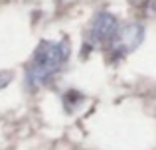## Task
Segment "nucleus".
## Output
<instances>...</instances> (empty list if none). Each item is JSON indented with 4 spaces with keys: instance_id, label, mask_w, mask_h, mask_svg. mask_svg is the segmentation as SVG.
Returning <instances> with one entry per match:
<instances>
[{
    "instance_id": "obj_1",
    "label": "nucleus",
    "mask_w": 156,
    "mask_h": 150,
    "mask_svg": "<svg viewBox=\"0 0 156 150\" xmlns=\"http://www.w3.org/2000/svg\"><path fill=\"white\" fill-rule=\"evenodd\" d=\"M71 58L69 40H42L34 50L24 73V85L30 93L50 85L61 71L65 69Z\"/></svg>"
},
{
    "instance_id": "obj_2",
    "label": "nucleus",
    "mask_w": 156,
    "mask_h": 150,
    "mask_svg": "<svg viewBox=\"0 0 156 150\" xmlns=\"http://www.w3.org/2000/svg\"><path fill=\"white\" fill-rule=\"evenodd\" d=\"M144 26L138 22H126L121 24L117 30V34L113 36V40L109 42V46L105 47V54L109 55L111 61H119L125 59L126 55H130L134 50L140 47V44L144 42Z\"/></svg>"
},
{
    "instance_id": "obj_3",
    "label": "nucleus",
    "mask_w": 156,
    "mask_h": 150,
    "mask_svg": "<svg viewBox=\"0 0 156 150\" xmlns=\"http://www.w3.org/2000/svg\"><path fill=\"white\" fill-rule=\"evenodd\" d=\"M119 26H121V22L117 20L115 14H111L107 10L97 12L93 16L91 24H89L87 34H85V46L91 47V50H95V47L105 50L109 46V42L113 40V36L117 34Z\"/></svg>"
},
{
    "instance_id": "obj_4",
    "label": "nucleus",
    "mask_w": 156,
    "mask_h": 150,
    "mask_svg": "<svg viewBox=\"0 0 156 150\" xmlns=\"http://www.w3.org/2000/svg\"><path fill=\"white\" fill-rule=\"evenodd\" d=\"M12 79H14V71L0 69V91H2V89H6L8 85L12 83Z\"/></svg>"
}]
</instances>
